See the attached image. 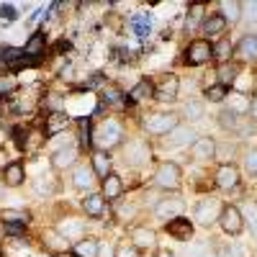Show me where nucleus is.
Returning a JSON list of instances; mask_svg holds the SVG:
<instances>
[{"label": "nucleus", "instance_id": "nucleus-1", "mask_svg": "<svg viewBox=\"0 0 257 257\" xmlns=\"http://www.w3.org/2000/svg\"><path fill=\"white\" fill-rule=\"evenodd\" d=\"M90 142H93V147L98 149V152H111V149H116L118 144H123V126H121V121H116V118L100 121L93 128Z\"/></svg>", "mask_w": 257, "mask_h": 257}, {"label": "nucleus", "instance_id": "nucleus-2", "mask_svg": "<svg viewBox=\"0 0 257 257\" xmlns=\"http://www.w3.org/2000/svg\"><path fill=\"white\" fill-rule=\"evenodd\" d=\"M121 160L128 165V167H144L152 162V149L144 139H132L126 142L123 149H121Z\"/></svg>", "mask_w": 257, "mask_h": 257}, {"label": "nucleus", "instance_id": "nucleus-3", "mask_svg": "<svg viewBox=\"0 0 257 257\" xmlns=\"http://www.w3.org/2000/svg\"><path fill=\"white\" fill-rule=\"evenodd\" d=\"M175 126H180V116L173 111H162V113H152L144 118V128L149 134H157V137H167Z\"/></svg>", "mask_w": 257, "mask_h": 257}, {"label": "nucleus", "instance_id": "nucleus-4", "mask_svg": "<svg viewBox=\"0 0 257 257\" xmlns=\"http://www.w3.org/2000/svg\"><path fill=\"white\" fill-rule=\"evenodd\" d=\"M219 126L229 134H237V137H249L254 134V121L249 116H239V113H229L221 111L219 113Z\"/></svg>", "mask_w": 257, "mask_h": 257}, {"label": "nucleus", "instance_id": "nucleus-5", "mask_svg": "<svg viewBox=\"0 0 257 257\" xmlns=\"http://www.w3.org/2000/svg\"><path fill=\"white\" fill-rule=\"evenodd\" d=\"M221 201L219 198H213V196H208V198H201L198 203H196V208H193V216H196V221L201 224V226H213L219 221V216H221Z\"/></svg>", "mask_w": 257, "mask_h": 257}, {"label": "nucleus", "instance_id": "nucleus-6", "mask_svg": "<svg viewBox=\"0 0 257 257\" xmlns=\"http://www.w3.org/2000/svg\"><path fill=\"white\" fill-rule=\"evenodd\" d=\"M155 185L162 190H178L183 185V170L175 162H162L155 173Z\"/></svg>", "mask_w": 257, "mask_h": 257}, {"label": "nucleus", "instance_id": "nucleus-7", "mask_svg": "<svg viewBox=\"0 0 257 257\" xmlns=\"http://www.w3.org/2000/svg\"><path fill=\"white\" fill-rule=\"evenodd\" d=\"M219 224L224 229V234H229V237H237V234H242L244 229V219H242V211L239 206H224L221 208V216H219Z\"/></svg>", "mask_w": 257, "mask_h": 257}, {"label": "nucleus", "instance_id": "nucleus-8", "mask_svg": "<svg viewBox=\"0 0 257 257\" xmlns=\"http://www.w3.org/2000/svg\"><path fill=\"white\" fill-rule=\"evenodd\" d=\"M183 211H185V201L180 196H167L155 206V216L162 221H173V219L183 216Z\"/></svg>", "mask_w": 257, "mask_h": 257}, {"label": "nucleus", "instance_id": "nucleus-9", "mask_svg": "<svg viewBox=\"0 0 257 257\" xmlns=\"http://www.w3.org/2000/svg\"><path fill=\"white\" fill-rule=\"evenodd\" d=\"M211 57H213V47L206 39L190 41L188 49H185V62L188 64H206V62H211Z\"/></svg>", "mask_w": 257, "mask_h": 257}, {"label": "nucleus", "instance_id": "nucleus-10", "mask_svg": "<svg viewBox=\"0 0 257 257\" xmlns=\"http://www.w3.org/2000/svg\"><path fill=\"white\" fill-rule=\"evenodd\" d=\"M190 157L196 162H211L216 160V142L211 137H198L196 142L190 144Z\"/></svg>", "mask_w": 257, "mask_h": 257}, {"label": "nucleus", "instance_id": "nucleus-11", "mask_svg": "<svg viewBox=\"0 0 257 257\" xmlns=\"http://www.w3.org/2000/svg\"><path fill=\"white\" fill-rule=\"evenodd\" d=\"M57 231L62 234L64 239H70V242H80L85 237V221L82 219H75V216H67V219H62L57 224Z\"/></svg>", "mask_w": 257, "mask_h": 257}, {"label": "nucleus", "instance_id": "nucleus-12", "mask_svg": "<svg viewBox=\"0 0 257 257\" xmlns=\"http://www.w3.org/2000/svg\"><path fill=\"white\" fill-rule=\"evenodd\" d=\"M216 185L221 188V190H231V188H237L239 185V167L237 165H231V162H226V165H221L219 170H216Z\"/></svg>", "mask_w": 257, "mask_h": 257}, {"label": "nucleus", "instance_id": "nucleus-13", "mask_svg": "<svg viewBox=\"0 0 257 257\" xmlns=\"http://www.w3.org/2000/svg\"><path fill=\"white\" fill-rule=\"evenodd\" d=\"M178 90H180V80L175 75H165L160 85H155V98L157 100H175L178 98Z\"/></svg>", "mask_w": 257, "mask_h": 257}, {"label": "nucleus", "instance_id": "nucleus-14", "mask_svg": "<svg viewBox=\"0 0 257 257\" xmlns=\"http://www.w3.org/2000/svg\"><path fill=\"white\" fill-rule=\"evenodd\" d=\"M165 231L170 234V237H175L178 242L193 239V224H190L185 216H178V219H173V221H167V224H165Z\"/></svg>", "mask_w": 257, "mask_h": 257}, {"label": "nucleus", "instance_id": "nucleus-15", "mask_svg": "<svg viewBox=\"0 0 257 257\" xmlns=\"http://www.w3.org/2000/svg\"><path fill=\"white\" fill-rule=\"evenodd\" d=\"M100 193H103V198L105 201H118L123 196V180L116 175V173H108L103 180H100Z\"/></svg>", "mask_w": 257, "mask_h": 257}, {"label": "nucleus", "instance_id": "nucleus-16", "mask_svg": "<svg viewBox=\"0 0 257 257\" xmlns=\"http://www.w3.org/2000/svg\"><path fill=\"white\" fill-rule=\"evenodd\" d=\"M77 162V147L67 144V147H59L57 152L52 155V167L54 170H67Z\"/></svg>", "mask_w": 257, "mask_h": 257}, {"label": "nucleus", "instance_id": "nucleus-17", "mask_svg": "<svg viewBox=\"0 0 257 257\" xmlns=\"http://www.w3.org/2000/svg\"><path fill=\"white\" fill-rule=\"evenodd\" d=\"M198 137H196V132L193 128H188V126H175L173 132H170L167 137H165V144H170V147H190L193 142H196Z\"/></svg>", "mask_w": 257, "mask_h": 257}, {"label": "nucleus", "instance_id": "nucleus-18", "mask_svg": "<svg viewBox=\"0 0 257 257\" xmlns=\"http://www.w3.org/2000/svg\"><path fill=\"white\" fill-rule=\"evenodd\" d=\"M95 180H98V178H95V173H93L90 165L75 167V173H72V185H75L77 190H93Z\"/></svg>", "mask_w": 257, "mask_h": 257}, {"label": "nucleus", "instance_id": "nucleus-19", "mask_svg": "<svg viewBox=\"0 0 257 257\" xmlns=\"http://www.w3.org/2000/svg\"><path fill=\"white\" fill-rule=\"evenodd\" d=\"M82 208H85L88 216L103 219L105 216V198H103V193H88V196L82 198Z\"/></svg>", "mask_w": 257, "mask_h": 257}, {"label": "nucleus", "instance_id": "nucleus-20", "mask_svg": "<svg viewBox=\"0 0 257 257\" xmlns=\"http://www.w3.org/2000/svg\"><path fill=\"white\" fill-rule=\"evenodd\" d=\"M132 244L137 249H152L157 244V234L149 226H137V229H132Z\"/></svg>", "mask_w": 257, "mask_h": 257}, {"label": "nucleus", "instance_id": "nucleus-21", "mask_svg": "<svg viewBox=\"0 0 257 257\" xmlns=\"http://www.w3.org/2000/svg\"><path fill=\"white\" fill-rule=\"evenodd\" d=\"M224 103H226V111L229 113L249 116V95L247 93H226Z\"/></svg>", "mask_w": 257, "mask_h": 257}, {"label": "nucleus", "instance_id": "nucleus-22", "mask_svg": "<svg viewBox=\"0 0 257 257\" xmlns=\"http://www.w3.org/2000/svg\"><path fill=\"white\" fill-rule=\"evenodd\" d=\"M234 52H237L239 59L244 62H254L257 59V34H247L237 47H234Z\"/></svg>", "mask_w": 257, "mask_h": 257}, {"label": "nucleus", "instance_id": "nucleus-23", "mask_svg": "<svg viewBox=\"0 0 257 257\" xmlns=\"http://www.w3.org/2000/svg\"><path fill=\"white\" fill-rule=\"evenodd\" d=\"M226 31V21L216 13V16H211V18H206L203 21V26H201V34H203V39L208 41V39H219L221 34Z\"/></svg>", "mask_w": 257, "mask_h": 257}, {"label": "nucleus", "instance_id": "nucleus-24", "mask_svg": "<svg viewBox=\"0 0 257 257\" xmlns=\"http://www.w3.org/2000/svg\"><path fill=\"white\" fill-rule=\"evenodd\" d=\"M0 178H3V183H6V188H18L21 183H24V165L21 162H11V165H6L3 167V173H0Z\"/></svg>", "mask_w": 257, "mask_h": 257}, {"label": "nucleus", "instance_id": "nucleus-25", "mask_svg": "<svg viewBox=\"0 0 257 257\" xmlns=\"http://www.w3.org/2000/svg\"><path fill=\"white\" fill-rule=\"evenodd\" d=\"M72 123V116L70 113H64V111H57V113H49L47 116V137H54V134H59L62 128H67Z\"/></svg>", "mask_w": 257, "mask_h": 257}, {"label": "nucleus", "instance_id": "nucleus-26", "mask_svg": "<svg viewBox=\"0 0 257 257\" xmlns=\"http://www.w3.org/2000/svg\"><path fill=\"white\" fill-rule=\"evenodd\" d=\"M219 8H221L219 16L226 21V26L229 24H239V21H242V3H239V0H221Z\"/></svg>", "mask_w": 257, "mask_h": 257}, {"label": "nucleus", "instance_id": "nucleus-27", "mask_svg": "<svg viewBox=\"0 0 257 257\" xmlns=\"http://www.w3.org/2000/svg\"><path fill=\"white\" fill-rule=\"evenodd\" d=\"M54 190H57V178L52 173H41V175L34 178V193L36 196L47 198V196H52Z\"/></svg>", "mask_w": 257, "mask_h": 257}, {"label": "nucleus", "instance_id": "nucleus-28", "mask_svg": "<svg viewBox=\"0 0 257 257\" xmlns=\"http://www.w3.org/2000/svg\"><path fill=\"white\" fill-rule=\"evenodd\" d=\"M152 95H155V82L152 80H139L132 88V93H128V100H132V103H142V100L152 98Z\"/></svg>", "mask_w": 257, "mask_h": 257}, {"label": "nucleus", "instance_id": "nucleus-29", "mask_svg": "<svg viewBox=\"0 0 257 257\" xmlns=\"http://www.w3.org/2000/svg\"><path fill=\"white\" fill-rule=\"evenodd\" d=\"M206 16V6H201V3H196V6H190V11H188V16H185V31H196V29H201L203 26V18Z\"/></svg>", "mask_w": 257, "mask_h": 257}, {"label": "nucleus", "instance_id": "nucleus-30", "mask_svg": "<svg viewBox=\"0 0 257 257\" xmlns=\"http://www.w3.org/2000/svg\"><path fill=\"white\" fill-rule=\"evenodd\" d=\"M44 244H47V249H52V252H67V249H70V239H64L57 229H49V231L44 234Z\"/></svg>", "mask_w": 257, "mask_h": 257}, {"label": "nucleus", "instance_id": "nucleus-31", "mask_svg": "<svg viewBox=\"0 0 257 257\" xmlns=\"http://www.w3.org/2000/svg\"><path fill=\"white\" fill-rule=\"evenodd\" d=\"M72 252L77 254V257H98V252H100V242L98 239H80V242H75L72 244Z\"/></svg>", "mask_w": 257, "mask_h": 257}, {"label": "nucleus", "instance_id": "nucleus-32", "mask_svg": "<svg viewBox=\"0 0 257 257\" xmlns=\"http://www.w3.org/2000/svg\"><path fill=\"white\" fill-rule=\"evenodd\" d=\"M90 167H93L95 178H100V180H103L105 175L111 173V157L105 155V152H98V149H95V152H93V162H90Z\"/></svg>", "mask_w": 257, "mask_h": 257}, {"label": "nucleus", "instance_id": "nucleus-33", "mask_svg": "<svg viewBox=\"0 0 257 257\" xmlns=\"http://www.w3.org/2000/svg\"><path fill=\"white\" fill-rule=\"evenodd\" d=\"M44 47H47V39H44V34L41 31H36L29 41H26V47H24V54H26V59H36L41 52H44Z\"/></svg>", "mask_w": 257, "mask_h": 257}, {"label": "nucleus", "instance_id": "nucleus-34", "mask_svg": "<svg viewBox=\"0 0 257 257\" xmlns=\"http://www.w3.org/2000/svg\"><path fill=\"white\" fill-rule=\"evenodd\" d=\"M29 211L24 208H6V211H0V221L3 224H21V226H26L29 224Z\"/></svg>", "mask_w": 257, "mask_h": 257}, {"label": "nucleus", "instance_id": "nucleus-35", "mask_svg": "<svg viewBox=\"0 0 257 257\" xmlns=\"http://www.w3.org/2000/svg\"><path fill=\"white\" fill-rule=\"evenodd\" d=\"M242 219H244V224H247V229L257 237V201H247L242 208Z\"/></svg>", "mask_w": 257, "mask_h": 257}, {"label": "nucleus", "instance_id": "nucleus-36", "mask_svg": "<svg viewBox=\"0 0 257 257\" xmlns=\"http://www.w3.org/2000/svg\"><path fill=\"white\" fill-rule=\"evenodd\" d=\"M219 85H224V88H231V82L239 77V67L237 64H231V62H226V64H221L219 67Z\"/></svg>", "mask_w": 257, "mask_h": 257}, {"label": "nucleus", "instance_id": "nucleus-37", "mask_svg": "<svg viewBox=\"0 0 257 257\" xmlns=\"http://www.w3.org/2000/svg\"><path fill=\"white\" fill-rule=\"evenodd\" d=\"M203 113H206V108H203L201 100H188V103L183 105V116H185L188 121H201Z\"/></svg>", "mask_w": 257, "mask_h": 257}, {"label": "nucleus", "instance_id": "nucleus-38", "mask_svg": "<svg viewBox=\"0 0 257 257\" xmlns=\"http://www.w3.org/2000/svg\"><path fill=\"white\" fill-rule=\"evenodd\" d=\"M132 26H134V31H137L139 36H147L149 29H152V16H149V13H137V16L132 18Z\"/></svg>", "mask_w": 257, "mask_h": 257}, {"label": "nucleus", "instance_id": "nucleus-39", "mask_svg": "<svg viewBox=\"0 0 257 257\" xmlns=\"http://www.w3.org/2000/svg\"><path fill=\"white\" fill-rule=\"evenodd\" d=\"M224 98H226V88L224 85H208V88L203 90V100H208V103H224Z\"/></svg>", "mask_w": 257, "mask_h": 257}, {"label": "nucleus", "instance_id": "nucleus-40", "mask_svg": "<svg viewBox=\"0 0 257 257\" xmlns=\"http://www.w3.org/2000/svg\"><path fill=\"white\" fill-rule=\"evenodd\" d=\"M213 57H216L221 64H226L229 57H231V41L229 39H219L216 47H213Z\"/></svg>", "mask_w": 257, "mask_h": 257}, {"label": "nucleus", "instance_id": "nucleus-41", "mask_svg": "<svg viewBox=\"0 0 257 257\" xmlns=\"http://www.w3.org/2000/svg\"><path fill=\"white\" fill-rule=\"evenodd\" d=\"M16 93H18L16 75H3V77H0V98H3V95H16Z\"/></svg>", "mask_w": 257, "mask_h": 257}, {"label": "nucleus", "instance_id": "nucleus-42", "mask_svg": "<svg viewBox=\"0 0 257 257\" xmlns=\"http://www.w3.org/2000/svg\"><path fill=\"white\" fill-rule=\"evenodd\" d=\"M244 170L252 178H257V147H249L244 152Z\"/></svg>", "mask_w": 257, "mask_h": 257}, {"label": "nucleus", "instance_id": "nucleus-43", "mask_svg": "<svg viewBox=\"0 0 257 257\" xmlns=\"http://www.w3.org/2000/svg\"><path fill=\"white\" fill-rule=\"evenodd\" d=\"M188 257H216V252H213L208 244H193L188 249Z\"/></svg>", "mask_w": 257, "mask_h": 257}, {"label": "nucleus", "instance_id": "nucleus-44", "mask_svg": "<svg viewBox=\"0 0 257 257\" xmlns=\"http://www.w3.org/2000/svg\"><path fill=\"white\" fill-rule=\"evenodd\" d=\"M247 16V24L257 26V3H242V18Z\"/></svg>", "mask_w": 257, "mask_h": 257}, {"label": "nucleus", "instance_id": "nucleus-45", "mask_svg": "<svg viewBox=\"0 0 257 257\" xmlns=\"http://www.w3.org/2000/svg\"><path fill=\"white\" fill-rule=\"evenodd\" d=\"M113 257H139V249L134 244H118L113 249Z\"/></svg>", "mask_w": 257, "mask_h": 257}, {"label": "nucleus", "instance_id": "nucleus-46", "mask_svg": "<svg viewBox=\"0 0 257 257\" xmlns=\"http://www.w3.org/2000/svg\"><path fill=\"white\" fill-rule=\"evenodd\" d=\"M221 254H224V257H247V249H244L242 244H229Z\"/></svg>", "mask_w": 257, "mask_h": 257}, {"label": "nucleus", "instance_id": "nucleus-47", "mask_svg": "<svg viewBox=\"0 0 257 257\" xmlns=\"http://www.w3.org/2000/svg\"><path fill=\"white\" fill-rule=\"evenodd\" d=\"M103 100H108V103H121V93L113 88V85H108V88L103 90Z\"/></svg>", "mask_w": 257, "mask_h": 257}, {"label": "nucleus", "instance_id": "nucleus-48", "mask_svg": "<svg viewBox=\"0 0 257 257\" xmlns=\"http://www.w3.org/2000/svg\"><path fill=\"white\" fill-rule=\"evenodd\" d=\"M0 16H3V21H13L16 18V6H0Z\"/></svg>", "mask_w": 257, "mask_h": 257}, {"label": "nucleus", "instance_id": "nucleus-49", "mask_svg": "<svg viewBox=\"0 0 257 257\" xmlns=\"http://www.w3.org/2000/svg\"><path fill=\"white\" fill-rule=\"evenodd\" d=\"M47 105L52 108V113H57V111H62V98H59V95H49Z\"/></svg>", "mask_w": 257, "mask_h": 257}, {"label": "nucleus", "instance_id": "nucleus-50", "mask_svg": "<svg viewBox=\"0 0 257 257\" xmlns=\"http://www.w3.org/2000/svg\"><path fill=\"white\" fill-rule=\"evenodd\" d=\"M249 118H252V121H257V93L249 98Z\"/></svg>", "mask_w": 257, "mask_h": 257}, {"label": "nucleus", "instance_id": "nucleus-51", "mask_svg": "<svg viewBox=\"0 0 257 257\" xmlns=\"http://www.w3.org/2000/svg\"><path fill=\"white\" fill-rule=\"evenodd\" d=\"M6 231L13 234V237H18V234L24 231V226H21V224H6Z\"/></svg>", "mask_w": 257, "mask_h": 257}, {"label": "nucleus", "instance_id": "nucleus-52", "mask_svg": "<svg viewBox=\"0 0 257 257\" xmlns=\"http://www.w3.org/2000/svg\"><path fill=\"white\" fill-rule=\"evenodd\" d=\"M62 77H64V80H72V64H67V67L62 70Z\"/></svg>", "mask_w": 257, "mask_h": 257}, {"label": "nucleus", "instance_id": "nucleus-53", "mask_svg": "<svg viewBox=\"0 0 257 257\" xmlns=\"http://www.w3.org/2000/svg\"><path fill=\"white\" fill-rule=\"evenodd\" d=\"M6 196V183H3V178H0V198Z\"/></svg>", "mask_w": 257, "mask_h": 257}, {"label": "nucleus", "instance_id": "nucleus-54", "mask_svg": "<svg viewBox=\"0 0 257 257\" xmlns=\"http://www.w3.org/2000/svg\"><path fill=\"white\" fill-rule=\"evenodd\" d=\"M160 257H175L173 252H160Z\"/></svg>", "mask_w": 257, "mask_h": 257}, {"label": "nucleus", "instance_id": "nucleus-55", "mask_svg": "<svg viewBox=\"0 0 257 257\" xmlns=\"http://www.w3.org/2000/svg\"><path fill=\"white\" fill-rule=\"evenodd\" d=\"M0 116H3V98H0Z\"/></svg>", "mask_w": 257, "mask_h": 257}]
</instances>
